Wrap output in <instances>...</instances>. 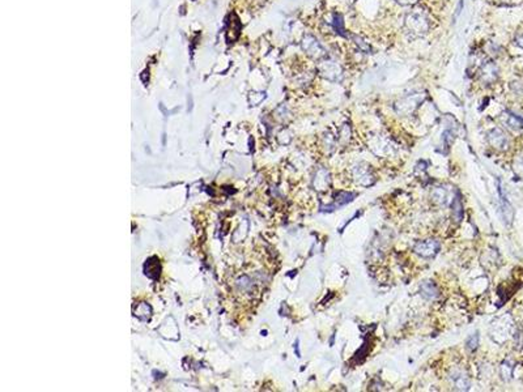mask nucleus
I'll return each mask as SVG.
<instances>
[{
  "mask_svg": "<svg viewBox=\"0 0 523 392\" xmlns=\"http://www.w3.org/2000/svg\"><path fill=\"white\" fill-rule=\"evenodd\" d=\"M318 71H320L322 77H325L329 81H333V83H339L343 79L342 66L335 60H323L318 66Z\"/></svg>",
  "mask_w": 523,
  "mask_h": 392,
  "instance_id": "f257e3e1",
  "label": "nucleus"
},
{
  "mask_svg": "<svg viewBox=\"0 0 523 392\" xmlns=\"http://www.w3.org/2000/svg\"><path fill=\"white\" fill-rule=\"evenodd\" d=\"M302 49L310 58L316 60H321L323 58H326L327 53L325 47L321 45V42L317 40L316 37L312 36H305L302 40Z\"/></svg>",
  "mask_w": 523,
  "mask_h": 392,
  "instance_id": "f03ea898",
  "label": "nucleus"
},
{
  "mask_svg": "<svg viewBox=\"0 0 523 392\" xmlns=\"http://www.w3.org/2000/svg\"><path fill=\"white\" fill-rule=\"evenodd\" d=\"M405 24L408 29L414 34H425L429 29L428 19L422 12H412L411 15H408Z\"/></svg>",
  "mask_w": 523,
  "mask_h": 392,
  "instance_id": "7ed1b4c3",
  "label": "nucleus"
},
{
  "mask_svg": "<svg viewBox=\"0 0 523 392\" xmlns=\"http://www.w3.org/2000/svg\"><path fill=\"white\" fill-rule=\"evenodd\" d=\"M423 98H424V94H413L411 97H407V98L401 99L400 102L396 103L395 109L399 114H403V115H409L411 112H413V110L419 106V103L422 102Z\"/></svg>",
  "mask_w": 523,
  "mask_h": 392,
  "instance_id": "20e7f679",
  "label": "nucleus"
},
{
  "mask_svg": "<svg viewBox=\"0 0 523 392\" xmlns=\"http://www.w3.org/2000/svg\"><path fill=\"white\" fill-rule=\"evenodd\" d=\"M440 247H441L440 242L436 239H428V241L419 242L414 244L413 251L423 257H432L440 251Z\"/></svg>",
  "mask_w": 523,
  "mask_h": 392,
  "instance_id": "39448f33",
  "label": "nucleus"
},
{
  "mask_svg": "<svg viewBox=\"0 0 523 392\" xmlns=\"http://www.w3.org/2000/svg\"><path fill=\"white\" fill-rule=\"evenodd\" d=\"M498 77V67L496 66V63L493 62H487L484 63L480 68V80L483 84H493L494 81Z\"/></svg>",
  "mask_w": 523,
  "mask_h": 392,
  "instance_id": "423d86ee",
  "label": "nucleus"
},
{
  "mask_svg": "<svg viewBox=\"0 0 523 392\" xmlns=\"http://www.w3.org/2000/svg\"><path fill=\"white\" fill-rule=\"evenodd\" d=\"M488 142L493 148L501 149V151L506 149L507 145H509L507 135L500 128H493L488 134Z\"/></svg>",
  "mask_w": 523,
  "mask_h": 392,
  "instance_id": "0eeeda50",
  "label": "nucleus"
},
{
  "mask_svg": "<svg viewBox=\"0 0 523 392\" xmlns=\"http://www.w3.org/2000/svg\"><path fill=\"white\" fill-rule=\"evenodd\" d=\"M498 192H500V198H501V208H502V212H503V218L507 221V224H510L511 222V220H513V208H511V205H510L509 201L506 200V196L503 195V191H502V187H501V183L500 181H498Z\"/></svg>",
  "mask_w": 523,
  "mask_h": 392,
  "instance_id": "6e6552de",
  "label": "nucleus"
},
{
  "mask_svg": "<svg viewBox=\"0 0 523 392\" xmlns=\"http://www.w3.org/2000/svg\"><path fill=\"white\" fill-rule=\"evenodd\" d=\"M453 383H454V388L458 391H467L468 387H470V379L467 375H464L463 372H454L453 376Z\"/></svg>",
  "mask_w": 523,
  "mask_h": 392,
  "instance_id": "1a4fd4ad",
  "label": "nucleus"
},
{
  "mask_svg": "<svg viewBox=\"0 0 523 392\" xmlns=\"http://www.w3.org/2000/svg\"><path fill=\"white\" fill-rule=\"evenodd\" d=\"M422 294L427 300H435L438 297V289L433 283L425 281L422 284Z\"/></svg>",
  "mask_w": 523,
  "mask_h": 392,
  "instance_id": "9d476101",
  "label": "nucleus"
},
{
  "mask_svg": "<svg viewBox=\"0 0 523 392\" xmlns=\"http://www.w3.org/2000/svg\"><path fill=\"white\" fill-rule=\"evenodd\" d=\"M503 122L506 123L507 127L513 129H519L523 127V119L515 114H511V112L503 114Z\"/></svg>",
  "mask_w": 523,
  "mask_h": 392,
  "instance_id": "9b49d317",
  "label": "nucleus"
},
{
  "mask_svg": "<svg viewBox=\"0 0 523 392\" xmlns=\"http://www.w3.org/2000/svg\"><path fill=\"white\" fill-rule=\"evenodd\" d=\"M451 208H453V216L455 217L457 221H461L463 218V204H462L461 196L459 194L453 199V203H451Z\"/></svg>",
  "mask_w": 523,
  "mask_h": 392,
  "instance_id": "f8f14e48",
  "label": "nucleus"
},
{
  "mask_svg": "<svg viewBox=\"0 0 523 392\" xmlns=\"http://www.w3.org/2000/svg\"><path fill=\"white\" fill-rule=\"evenodd\" d=\"M355 175L357 177V181H359L360 183H364V185H370V183H372V182H369L370 174H369L368 168L357 166V168H355Z\"/></svg>",
  "mask_w": 523,
  "mask_h": 392,
  "instance_id": "ddd939ff",
  "label": "nucleus"
},
{
  "mask_svg": "<svg viewBox=\"0 0 523 392\" xmlns=\"http://www.w3.org/2000/svg\"><path fill=\"white\" fill-rule=\"evenodd\" d=\"M355 198V195L351 194V192H339V195L336 196V204L335 207H342V205L348 204L349 201H352V199Z\"/></svg>",
  "mask_w": 523,
  "mask_h": 392,
  "instance_id": "4468645a",
  "label": "nucleus"
},
{
  "mask_svg": "<svg viewBox=\"0 0 523 392\" xmlns=\"http://www.w3.org/2000/svg\"><path fill=\"white\" fill-rule=\"evenodd\" d=\"M433 199L440 204H446L448 203V192L445 191V188L438 187L433 191Z\"/></svg>",
  "mask_w": 523,
  "mask_h": 392,
  "instance_id": "2eb2a0df",
  "label": "nucleus"
},
{
  "mask_svg": "<svg viewBox=\"0 0 523 392\" xmlns=\"http://www.w3.org/2000/svg\"><path fill=\"white\" fill-rule=\"evenodd\" d=\"M334 27L338 30L339 34H344V27H343V17L342 15H335L334 16Z\"/></svg>",
  "mask_w": 523,
  "mask_h": 392,
  "instance_id": "dca6fc26",
  "label": "nucleus"
},
{
  "mask_svg": "<svg viewBox=\"0 0 523 392\" xmlns=\"http://www.w3.org/2000/svg\"><path fill=\"white\" fill-rule=\"evenodd\" d=\"M477 345H479V335L476 333V335L471 336L470 339L467 340V348L471 350H475L477 348Z\"/></svg>",
  "mask_w": 523,
  "mask_h": 392,
  "instance_id": "f3484780",
  "label": "nucleus"
},
{
  "mask_svg": "<svg viewBox=\"0 0 523 392\" xmlns=\"http://www.w3.org/2000/svg\"><path fill=\"white\" fill-rule=\"evenodd\" d=\"M355 41H356V45L360 46V49H361L362 51H365V53H370V46H369L368 43L364 42V41H362L361 38H359V37H355Z\"/></svg>",
  "mask_w": 523,
  "mask_h": 392,
  "instance_id": "a211bd4d",
  "label": "nucleus"
},
{
  "mask_svg": "<svg viewBox=\"0 0 523 392\" xmlns=\"http://www.w3.org/2000/svg\"><path fill=\"white\" fill-rule=\"evenodd\" d=\"M515 42H516V45H518V46L523 50V33L518 34V36L515 37Z\"/></svg>",
  "mask_w": 523,
  "mask_h": 392,
  "instance_id": "6ab92c4d",
  "label": "nucleus"
},
{
  "mask_svg": "<svg viewBox=\"0 0 523 392\" xmlns=\"http://www.w3.org/2000/svg\"><path fill=\"white\" fill-rule=\"evenodd\" d=\"M399 4H401V6H409V4H414L417 0H396Z\"/></svg>",
  "mask_w": 523,
  "mask_h": 392,
  "instance_id": "aec40b11",
  "label": "nucleus"
}]
</instances>
